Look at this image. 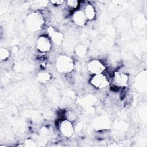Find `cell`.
<instances>
[{"label": "cell", "mask_w": 147, "mask_h": 147, "mask_svg": "<svg viewBox=\"0 0 147 147\" xmlns=\"http://www.w3.org/2000/svg\"><path fill=\"white\" fill-rule=\"evenodd\" d=\"M44 24L42 14L38 11H34L29 14L26 18V25L28 29L36 32L41 29Z\"/></svg>", "instance_id": "6da1fadb"}, {"label": "cell", "mask_w": 147, "mask_h": 147, "mask_svg": "<svg viewBox=\"0 0 147 147\" xmlns=\"http://www.w3.org/2000/svg\"><path fill=\"white\" fill-rule=\"evenodd\" d=\"M55 66L56 70L59 73L68 74L74 70V62L71 57L61 55L56 59Z\"/></svg>", "instance_id": "7a4b0ae2"}, {"label": "cell", "mask_w": 147, "mask_h": 147, "mask_svg": "<svg viewBox=\"0 0 147 147\" xmlns=\"http://www.w3.org/2000/svg\"><path fill=\"white\" fill-rule=\"evenodd\" d=\"M90 83L97 89H104L109 85V80L103 74L93 75L90 80Z\"/></svg>", "instance_id": "3957f363"}, {"label": "cell", "mask_w": 147, "mask_h": 147, "mask_svg": "<svg viewBox=\"0 0 147 147\" xmlns=\"http://www.w3.org/2000/svg\"><path fill=\"white\" fill-rule=\"evenodd\" d=\"M51 40L49 37L46 36H40L38 37L36 41V47L37 49L41 53H47L49 52L52 47Z\"/></svg>", "instance_id": "277c9868"}, {"label": "cell", "mask_w": 147, "mask_h": 147, "mask_svg": "<svg viewBox=\"0 0 147 147\" xmlns=\"http://www.w3.org/2000/svg\"><path fill=\"white\" fill-rule=\"evenodd\" d=\"M129 76L126 72L118 70L114 72L113 75V82L115 86L119 87H126L128 84Z\"/></svg>", "instance_id": "5b68a950"}, {"label": "cell", "mask_w": 147, "mask_h": 147, "mask_svg": "<svg viewBox=\"0 0 147 147\" xmlns=\"http://www.w3.org/2000/svg\"><path fill=\"white\" fill-rule=\"evenodd\" d=\"M87 68L90 74L94 75L103 74L106 69V67L100 60L94 59L88 63Z\"/></svg>", "instance_id": "8992f818"}, {"label": "cell", "mask_w": 147, "mask_h": 147, "mask_svg": "<svg viewBox=\"0 0 147 147\" xmlns=\"http://www.w3.org/2000/svg\"><path fill=\"white\" fill-rule=\"evenodd\" d=\"M60 133L65 137H71L75 130V128L72 121L65 119L61 121L59 125Z\"/></svg>", "instance_id": "52a82bcc"}, {"label": "cell", "mask_w": 147, "mask_h": 147, "mask_svg": "<svg viewBox=\"0 0 147 147\" xmlns=\"http://www.w3.org/2000/svg\"><path fill=\"white\" fill-rule=\"evenodd\" d=\"M48 37L52 42L56 45L61 44L63 40V34L57 30L53 26H49L47 29Z\"/></svg>", "instance_id": "ba28073f"}, {"label": "cell", "mask_w": 147, "mask_h": 147, "mask_svg": "<svg viewBox=\"0 0 147 147\" xmlns=\"http://www.w3.org/2000/svg\"><path fill=\"white\" fill-rule=\"evenodd\" d=\"M146 70L140 73L136 78L135 84L137 89L140 92H145L147 86Z\"/></svg>", "instance_id": "9c48e42d"}, {"label": "cell", "mask_w": 147, "mask_h": 147, "mask_svg": "<svg viewBox=\"0 0 147 147\" xmlns=\"http://www.w3.org/2000/svg\"><path fill=\"white\" fill-rule=\"evenodd\" d=\"M94 126L96 130L107 129L110 126V122L106 116H100L94 121Z\"/></svg>", "instance_id": "30bf717a"}, {"label": "cell", "mask_w": 147, "mask_h": 147, "mask_svg": "<svg viewBox=\"0 0 147 147\" xmlns=\"http://www.w3.org/2000/svg\"><path fill=\"white\" fill-rule=\"evenodd\" d=\"M72 20L78 26L83 27L86 25L88 21L83 13V11L78 10L72 14Z\"/></svg>", "instance_id": "8fae6325"}, {"label": "cell", "mask_w": 147, "mask_h": 147, "mask_svg": "<svg viewBox=\"0 0 147 147\" xmlns=\"http://www.w3.org/2000/svg\"><path fill=\"white\" fill-rule=\"evenodd\" d=\"M83 13L87 20H93L96 16L95 9L91 4H87L85 6Z\"/></svg>", "instance_id": "7c38bea8"}, {"label": "cell", "mask_w": 147, "mask_h": 147, "mask_svg": "<svg viewBox=\"0 0 147 147\" xmlns=\"http://www.w3.org/2000/svg\"><path fill=\"white\" fill-rule=\"evenodd\" d=\"M51 79V75L46 72H42L38 74L37 75V80L42 83H45L48 82Z\"/></svg>", "instance_id": "4fadbf2b"}, {"label": "cell", "mask_w": 147, "mask_h": 147, "mask_svg": "<svg viewBox=\"0 0 147 147\" xmlns=\"http://www.w3.org/2000/svg\"><path fill=\"white\" fill-rule=\"evenodd\" d=\"M76 55L80 58H83L85 57L87 53V48L85 45H79L75 49Z\"/></svg>", "instance_id": "5bb4252c"}, {"label": "cell", "mask_w": 147, "mask_h": 147, "mask_svg": "<svg viewBox=\"0 0 147 147\" xmlns=\"http://www.w3.org/2000/svg\"><path fill=\"white\" fill-rule=\"evenodd\" d=\"M10 52L9 50L5 48H1L0 49V59L1 60H6L9 58Z\"/></svg>", "instance_id": "9a60e30c"}, {"label": "cell", "mask_w": 147, "mask_h": 147, "mask_svg": "<svg viewBox=\"0 0 147 147\" xmlns=\"http://www.w3.org/2000/svg\"><path fill=\"white\" fill-rule=\"evenodd\" d=\"M65 2L67 6L72 10L76 9L79 6V2L76 0H68Z\"/></svg>", "instance_id": "2e32d148"}, {"label": "cell", "mask_w": 147, "mask_h": 147, "mask_svg": "<svg viewBox=\"0 0 147 147\" xmlns=\"http://www.w3.org/2000/svg\"><path fill=\"white\" fill-rule=\"evenodd\" d=\"M24 146H36L37 144L36 142L32 138H27L24 141Z\"/></svg>", "instance_id": "e0dca14e"}, {"label": "cell", "mask_w": 147, "mask_h": 147, "mask_svg": "<svg viewBox=\"0 0 147 147\" xmlns=\"http://www.w3.org/2000/svg\"><path fill=\"white\" fill-rule=\"evenodd\" d=\"M67 116V119L72 121V120H74L76 118V115L75 114L72 112V111H68L67 112V113L66 114Z\"/></svg>", "instance_id": "ac0fdd59"}, {"label": "cell", "mask_w": 147, "mask_h": 147, "mask_svg": "<svg viewBox=\"0 0 147 147\" xmlns=\"http://www.w3.org/2000/svg\"><path fill=\"white\" fill-rule=\"evenodd\" d=\"M49 2L53 5H61L62 3H63L64 2V1H62V0H53V1H49Z\"/></svg>", "instance_id": "d6986e66"}]
</instances>
